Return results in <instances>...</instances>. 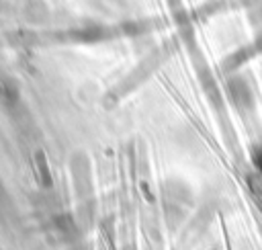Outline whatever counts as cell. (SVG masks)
<instances>
[{
    "label": "cell",
    "mask_w": 262,
    "mask_h": 250,
    "mask_svg": "<svg viewBox=\"0 0 262 250\" xmlns=\"http://www.w3.org/2000/svg\"><path fill=\"white\" fill-rule=\"evenodd\" d=\"M254 162H256V166H258V172L262 174V148L256 150V154H254Z\"/></svg>",
    "instance_id": "obj_1"
}]
</instances>
